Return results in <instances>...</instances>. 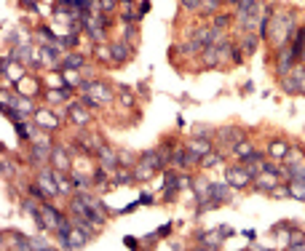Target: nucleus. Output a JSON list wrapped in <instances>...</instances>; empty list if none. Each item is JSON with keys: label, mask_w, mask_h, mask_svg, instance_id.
<instances>
[{"label": "nucleus", "mask_w": 305, "mask_h": 251, "mask_svg": "<svg viewBox=\"0 0 305 251\" xmlns=\"http://www.w3.org/2000/svg\"><path fill=\"white\" fill-rule=\"evenodd\" d=\"M284 88L289 94H305V67H295L289 75H284Z\"/></svg>", "instance_id": "f03ea898"}, {"label": "nucleus", "mask_w": 305, "mask_h": 251, "mask_svg": "<svg viewBox=\"0 0 305 251\" xmlns=\"http://www.w3.org/2000/svg\"><path fill=\"white\" fill-rule=\"evenodd\" d=\"M99 8H102L104 14H110V11L115 8V0H102V3H99Z\"/></svg>", "instance_id": "2f4dec72"}, {"label": "nucleus", "mask_w": 305, "mask_h": 251, "mask_svg": "<svg viewBox=\"0 0 305 251\" xmlns=\"http://www.w3.org/2000/svg\"><path fill=\"white\" fill-rule=\"evenodd\" d=\"M249 5H257V0H238V8H249Z\"/></svg>", "instance_id": "e433bc0d"}, {"label": "nucleus", "mask_w": 305, "mask_h": 251, "mask_svg": "<svg viewBox=\"0 0 305 251\" xmlns=\"http://www.w3.org/2000/svg\"><path fill=\"white\" fill-rule=\"evenodd\" d=\"M185 11H201V0H182Z\"/></svg>", "instance_id": "c85d7f7f"}, {"label": "nucleus", "mask_w": 305, "mask_h": 251, "mask_svg": "<svg viewBox=\"0 0 305 251\" xmlns=\"http://www.w3.org/2000/svg\"><path fill=\"white\" fill-rule=\"evenodd\" d=\"M169 233H171V224L166 222V224H163V227H161V230H158V233H155V235H158V238H163V235H169Z\"/></svg>", "instance_id": "72a5a7b5"}, {"label": "nucleus", "mask_w": 305, "mask_h": 251, "mask_svg": "<svg viewBox=\"0 0 305 251\" xmlns=\"http://www.w3.org/2000/svg\"><path fill=\"white\" fill-rule=\"evenodd\" d=\"M41 59H43V64L54 67V62L59 59V54H56V48H54V45H49V43H46V45H43V51H41Z\"/></svg>", "instance_id": "4be33fe9"}, {"label": "nucleus", "mask_w": 305, "mask_h": 251, "mask_svg": "<svg viewBox=\"0 0 305 251\" xmlns=\"http://www.w3.org/2000/svg\"><path fill=\"white\" fill-rule=\"evenodd\" d=\"M81 91H83V94H89V96H94L99 104L112 102V91L104 83H81Z\"/></svg>", "instance_id": "423d86ee"}, {"label": "nucleus", "mask_w": 305, "mask_h": 251, "mask_svg": "<svg viewBox=\"0 0 305 251\" xmlns=\"http://www.w3.org/2000/svg\"><path fill=\"white\" fill-rule=\"evenodd\" d=\"M35 123L41 126V128H59V118L54 115L51 110H35Z\"/></svg>", "instance_id": "9b49d317"}, {"label": "nucleus", "mask_w": 305, "mask_h": 251, "mask_svg": "<svg viewBox=\"0 0 305 251\" xmlns=\"http://www.w3.org/2000/svg\"><path fill=\"white\" fill-rule=\"evenodd\" d=\"M174 166H188L190 163V158H188V150L185 147H171V158H169Z\"/></svg>", "instance_id": "6ab92c4d"}, {"label": "nucleus", "mask_w": 305, "mask_h": 251, "mask_svg": "<svg viewBox=\"0 0 305 251\" xmlns=\"http://www.w3.org/2000/svg\"><path fill=\"white\" fill-rule=\"evenodd\" d=\"M121 102L126 104V107H131V104H134V99H131L129 94H123V96H121Z\"/></svg>", "instance_id": "4c0bfd02"}, {"label": "nucleus", "mask_w": 305, "mask_h": 251, "mask_svg": "<svg viewBox=\"0 0 305 251\" xmlns=\"http://www.w3.org/2000/svg\"><path fill=\"white\" fill-rule=\"evenodd\" d=\"M30 128H32V126H27V123H24V121H22V123H16V134L22 136V139H24V136H27V139H30V136H32V131H30Z\"/></svg>", "instance_id": "bb28decb"}, {"label": "nucleus", "mask_w": 305, "mask_h": 251, "mask_svg": "<svg viewBox=\"0 0 305 251\" xmlns=\"http://www.w3.org/2000/svg\"><path fill=\"white\" fill-rule=\"evenodd\" d=\"M220 241H222L220 230H214V233H203V235H198V243H201V246H206V249H220Z\"/></svg>", "instance_id": "2eb2a0df"}, {"label": "nucleus", "mask_w": 305, "mask_h": 251, "mask_svg": "<svg viewBox=\"0 0 305 251\" xmlns=\"http://www.w3.org/2000/svg\"><path fill=\"white\" fill-rule=\"evenodd\" d=\"M35 219L41 222V227H46V230H54V227L59 230V224H62L64 219H67V216H64L59 209H54L51 203H43L41 211L35 214Z\"/></svg>", "instance_id": "f257e3e1"}, {"label": "nucleus", "mask_w": 305, "mask_h": 251, "mask_svg": "<svg viewBox=\"0 0 305 251\" xmlns=\"http://www.w3.org/2000/svg\"><path fill=\"white\" fill-rule=\"evenodd\" d=\"M97 155H99V158H102V163H104V168H107V171H110V174H112V168H115V166H118V155H115V153H110V150H107V147H104V144H102V147H99V150H97Z\"/></svg>", "instance_id": "4468645a"}, {"label": "nucleus", "mask_w": 305, "mask_h": 251, "mask_svg": "<svg viewBox=\"0 0 305 251\" xmlns=\"http://www.w3.org/2000/svg\"><path fill=\"white\" fill-rule=\"evenodd\" d=\"M220 3H222V0H201V11H203V14H211V11L220 8Z\"/></svg>", "instance_id": "a878e982"}, {"label": "nucleus", "mask_w": 305, "mask_h": 251, "mask_svg": "<svg viewBox=\"0 0 305 251\" xmlns=\"http://www.w3.org/2000/svg\"><path fill=\"white\" fill-rule=\"evenodd\" d=\"M67 112H70L72 123H75L78 128H83V126L91 121V112H89V107H81V104H70V107H67Z\"/></svg>", "instance_id": "9d476101"}, {"label": "nucleus", "mask_w": 305, "mask_h": 251, "mask_svg": "<svg viewBox=\"0 0 305 251\" xmlns=\"http://www.w3.org/2000/svg\"><path fill=\"white\" fill-rule=\"evenodd\" d=\"M268 153H270V158H273V161H284V158L289 155V144L287 142H273L268 147Z\"/></svg>", "instance_id": "dca6fc26"}, {"label": "nucleus", "mask_w": 305, "mask_h": 251, "mask_svg": "<svg viewBox=\"0 0 305 251\" xmlns=\"http://www.w3.org/2000/svg\"><path fill=\"white\" fill-rule=\"evenodd\" d=\"M257 38H260V35H247V41H244V48H247V54H252V51L257 48Z\"/></svg>", "instance_id": "cd10ccee"}, {"label": "nucleus", "mask_w": 305, "mask_h": 251, "mask_svg": "<svg viewBox=\"0 0 305 251\" xmlns=\"http://www.w3.org/2000/svg\"><path fill=\"white\" fill-rule=\"evenodd\" d=\"M220 139H222V142H230V147H233L236 142L244 139V131H241V128H222V131H220Z\"/></svg>", "instance_id": "a211bd4d"}, {"label": "nucleus", "mask_w": 305, "mask_h": 251, "mask_svg": "<svg viewBox=\"0 0 305 251\" xmlns=\"http://www.w3.org/2000/svg\"><path fill=\"white\" fill-rule=\"evenodd\" d=\"M244 238H249V241H254V238H257V233H254V230H244Z\"/></svg>", "instance_id": "ea45409f"}, {"label": "nucleus", "mask_w": 305, "mask_h": 251, "mask_svg": "<svg viewBox=\"0 0 305 251\" xmlns=\"http://www.w3.org/2000/svg\"><path fill=\"white\" fill-rule=\"evenodd\" d=\"M83 62H86V59H83L81 54H64V56H62V67H64V70H81Z\"/></svg>", "instance_id": "f3484780"}, {"label": "nucleus", "mask_w": 305, "mask_h": 251, "mask_svg": "<svg viewBox=\"0 0 305 251\" xmlns=\"http://www.w3.org/2000/svg\"><path fill=\"white\" fill-rule=\"evenodd\" d=\"M123 246H129V249H134V246H137V238H131V235H126V238H123Z\"/></svg>", "instance_id": "c9c22d12"}, {"label": "nucleus", "mask_w": 305, "mask_h": 251, "mask_svg": "<svg viewBox=\"0 0 305 251\" xmlns=\"http://www.w3.org/2000/svg\"><path fill=\"white\" fill-rule=\"evenodd\" d=\"M230 24V16L228 14H217L214 19H211V27H217V30H225Z\"/></svg>", "instance_id": "393cba45"}, {"label": "nucleus", "mask_w": 305, "mask_h": 251, "mask_svg": "<svg viewBox=\"0 0 305 251\" xmlns=\"http://www.w3.org/2000/svg\"><path fill=\"white\" fill-rule=\"evenodd\" d=\"M257 187H260V190H276L278 187V184H276V174H268V171H265V176H260Z\"/></svg>", "instance_id": "5701e85b"}, {"label": "nucleus", "mask_w": 305, "mask_h": 251, "mask_svg": "<svg viewBox=\"0 0 305 251\" xmlns=\"http://www.w3.org/2000/svg\"><path fill=\"white\" fill-rule=\"evenodd\" d=\"M59 43H62V45H70V48H75V45H78V35H75V32H72V35L62 38V41H59Z\"/></svg>", "instance_id": "c756f323"}, {"label": "nucleus", "mask_w": 305, "mask_h": 251, "mask_svg": "<svg viewBox=\"0 0 305 251\" xmlns=\"http://www.w3.org/2000/svg\"><path fill=\"white\" fill-rule=\"evenodd\" d=\"M38 184H41V187L46 190V195H49V198L62 195V193H59V182H56V171L43 168L41 174H38Z\"/></svg>", "instance_id": "0eeeda50"}, {"label": "nucleus", "mask_w": 305, "mask_h": 251, "mask_svg": "<svg viewBox=\"0 0 305 251\" xmlns=\"http://www.w3.org/2000/svg\"><path fill=\"white\" fill-rule=\"evenodd\" d=\"M35 91H38V81H35V78H22V81H19V94H35Z\"/></svg>", "instance_id": "412c9836"}, {"label": "nucleus", "mask_w": 305, "mask_h": 251, "mask_svg": "<svg viewBox=\"0 0 305 251\" xmlns=\"http://www.w3.org/2000/svg\"><path fill=\"white\" fill-rule=\"evenodd\" d=\"M32 249H49V243L46 241H32Z\"/></svg>", "instance_id": "58836bf2"}, {"label": "nucleus", "mask_w": 305, "mask_h": 251, "mask_svg": "<svg viewBox=\"0 0 305 251\" xmlns=\"http://www.w3.org/2000/svg\"><path fill=\"white\" fill-rule=\"evenodd\" d=\"M297 59V54L292 48H287L281 56H278V75H289L292 72V62Z\"/></svg>", "instance_id": "f8f14e48"}, {"label": "nucleus", "mask_w": 305, "mask_h": 251, "mask_svg": "<svg viewBox=\"0 0 305 251\" xmlns=\"http://www.w3.org/2000/svg\"><path fill=\"white\" fill-rule=\"evenodd\" d=\"M300 62H303V67H305V45H303V54H300Z\"/></svg>", "instance_id": "a19ab883"}, {"label": "nucleus", "mask_w": 305, "mask_h": 251, "mask_svg": "<svg viewBox=\"0 0 305 251\" xmlns=\"http://www.w3.org/2000/svg\"><path fill=\"white\" fill-rule=\"evenodd\" d=\"M217 163H222V155L217 153V150H209V153L198 161V166H201V168H211V166H217Z\"/></svg>", "instance_id": "aec40b11"}, {"label": "nucleus", "mask_w": 305, "mask_h": 251, "mask_svg": "<svg viewBox=\"0 0 305 251\" xmlns=\"http://www.w3.org/2000/svg\"><path fill=\"white\" fill-rule=\"evenodd\" d=\"M292 16L289 14H278V16H273V41L276 43H284L289 38V32H292Z\"/></svg>", "instance_id": "39448f33"}, {"label": "nucleus", "mask_w": 305, "mask_h": 251, "mask_svg": "<svg viewBox=\"0 0 305 251\" xmlns=\"http://www.w3.org/2000/svg\"><path fill=\"white\" fill-rule=\"evenodd\" d=\"M289 195L297 201H305V182H289Z\"/></svg>", "instance_id": "b1692460"}, {"label": "nucleus", "mask_w": 305, "mask_h": 251, "mask_svg": "<svg viewBox=\"0 0 305 251\" xmlns=\"http://www.w3.org/2000/svg\"><path fill=\"white\" fill-rule=\"evenodd\" d=\"M225 182H228L230 187L241 190V187H247V184H252V176H249V171L244 168V163H241V166H233V168L225 171Z\"/></svg>", "instance_id": "7ed1b4c3"}, {"label": "nucleus", "mask_w": 305, "mask_h": 251, "mask_svg": "<svg viewBox=\"0 0 305 251\" xmlns=\"http://www.w3.org/2000/svg\"><path fill=\"white\" fill-rule=\"evenodd\" d=\"M230 190H233V187H230V184L228 182H222V184H209V198H211V201H217V203H228L230 201Z\"/></svg>", "instance_id": "1a4fd4ad"}, {"label": "nucleus", "mask_w": 305, "mask_h": 251, "mask_svg": "<svg viewBox=\"0 0 305 251\" xmlns=\"http://www.w3.org/2000/svg\"><path fill=\"white\" fill-rule=\"evenodd\" d=\"M64 78H67V83H78V75H75V70H67V75H64ZM78 85H81V83H78Z\"/></svg>", "instance_id": "f704fd0d"}, {"label": "nucleus", "mask_w": 305, "mask_h": 251, "mask_svg": "<svg viewBox=\"0 0 305 251\" xmlns=\"http://www.w3.org/2000/svg\"><path fill=\"white\" fill-rule=\"evenodd\" d=\"M185 150H188L190 163H198V161H201V158L211 150V142L206 139V136H196V139L188 142V147H185Z\"/></svg>", "instance_id": "20e7f679"}, {"label": "nucleus", "mask_w": 305, "mask_h": 251, "mask_svg": "<svg viewBox=\"0 0 305 251\" xmlns=\"http://www.w3.org/2000/svg\"><path fill=\"white\" fill-rule=\"evenodd\" d=\"M67 158H70V150H64V147H56L51 153V161H54L56 171H67Z\"/></svg>", "instance_id": "ddd939ff"}, {"label": "nucleus", "mask_w": 305, "mask_h": 251, "mask_svg": "<svg viewBox=\"0 0 305 251\" xmlns=\"http://www.w3.org/2000/svg\"><path fill=\"white\" fill-rule=\"evenodd\" d=\"M107 54H110V62H126V59H129V43L126 41H112V43H107Z\"/></svg>", "instance_id": "6e6552de"}, {"label": "nucleus", "mask_w": 305, "mask_h": 251, "mask_svg": "<svg viewBox=\"0 0 305 251\" xmlns=\"http://www.w3.org/2000/svg\"><path fill=\"white\" fill-rule=\"evenodd\" d=\"M24 209H27L30 214H38V211H41V206H38L35 201H24Z\"/></svg>", "instance_id": "473e14b6"}, {"label": "nucleus", "mask_w": 305, "mask_h": 251, "mask_svg": "<svg viewBox=\"0 0 305 251\" xmlns=\"http://www.w3.org/2000/svg\"><path fill=\"white\" fill-rule=\"evenodd\" d=\"M14 56H19V59H24V62H27V59H30V45H19Z\"/></svg>", "instance_id": "7c9ffc66"}]
</instances>
